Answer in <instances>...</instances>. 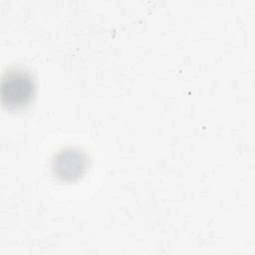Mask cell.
I'll return each mask as SVG.
<instances>
[{
    "label": "cell",
    "instance_id": "7a4b0ae2",
    "mask_svg": "<svg viewBox=\"0 0 255 255\" xmlns=\"http://www.w3.org/2000/svg\"><path fill=\"white\" fill-rule=\"evenodd\" d=\"M87 165L85 154L74 148L60 151L53 159V169L55 174L64 179L72 180L81 175Z\"/></svg>",
    "mask_w": 255,
    "mask_h": 255
},
{
    "label": "cell",
    "instance_id": "6da1fadb",
    "mask_svg": "<svg viewBox=\"0 0 255 255\" xmlns=\"http://www.w3.org/2000/svg\"><path fill=\"white\" fill-rule=\"evenodd\" d=\"M34 90V81L29 73L19 69L10 70L2 79V102L9 109L23 108L32 100Z\"/></svg>",
    "mask_w": 255,
    "mask_h": 255
}]
</instances>
